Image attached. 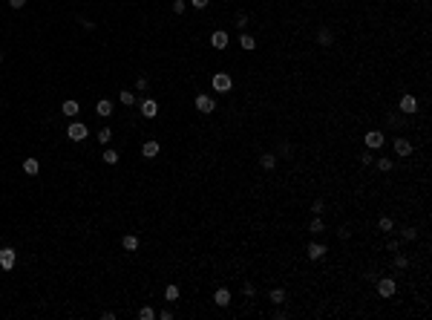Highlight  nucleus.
I'll use <instances>...</instances> for the list:
<instances>
[{
  "instance_id": "obj_1",
  "label": "nucleus",
  "mask_w": 432,
  "mask_h": 320,
  "mask_svg": "<svg viewBox=\"0 0 432 320\" xmlns=\"http://www.w3.org/2000/svg\"><path fill=\"white\" fill-rule=\"evenodd\" d=\"M375 294L381 297V300H392L395 294H398V277L389 271V274H381L378 280H375Z\"/></svg>"
},
{
  "instance_id": "obj_2",
  "label": "nucleus",
  "mask_w": 432,
  "mask_h": 320,
  "mask_svg": "<svg viewBox=\"0 0 432 320\" xmlns=\"http://www.w3.org/2000/svg\"><path fill=\"white\" fill-rule=\"evenodd\" d=\"M386 133H383L381 127H366L363 136H360V144H363L366 150H383L386 147Z\"/></svg>"
},
{
  "instance_id": "obj_3",
  "label": "nucleus",
  "mask_w": 432,
  "mask_h": 320,
  "mask_svg": "<svg viewBox=\"0 0 432 320\" xmlns=\"http://www.w3.org/2000/svg\"><path fill=\"white\" fill-rule=\"evenodd\" d=\"M395 107H398L400 116H418L421 113V98H418L415 92H400Z\"/></svg>"
},
{
  "instance_id": "obj_4",
  "label": "nucleus",
  "mask_w": 432,
  "mask_h": 320,
  "mask_svg": "<svg viewBox=\"0 0 432 320\" xmlns=\"http://www.w3.org/2000/svg\"><path fill=\"white\" fill-rule=\"evenodd\" d=\"M302 254H305L308 263H323V260L329 257V245H326V242H317V239H308L305 248H302Z\"/></svg>"
},
{
  "instance_id": "obj_5",
  "label": "nucleus",
  "mask_w": 432,
  "mask_h": 320,
  "mask_svg": "<svg viewBox=\"0 0 432 320\" xmlns=\"http://www.w3.org/2000/svg\"><path fill=\"white\" fill-rule=\"evenodd\" d=\"M314 41H317V46H323V49H334L337 46V35H334V29L329 23H320L314 29Z\"/></svg>"
},
{
  "instance_id": "obj_6",
  "label": "nucleus",
  "mask_w": 432,
  "mask_h": 320,
  "mask_svg": "<svg viewBox=\"0 0 432 320\" xmlns=\"http://www.w3.org/2000/svg\"><path fill=\"white\" fill-rule=\"evenodd\" d=\"M211 87H214V92H222V95H231V90H233V78H231V72H214L211 75Z\"/></svg>"
},
{
  "instance_id": "obj_7",
  "label": "nucleus",
  "mask_w": 432,
  "mask_h": 320,
  "mask_svg": "<svg viewBox=\"0 0 432 320\" xmlns=\"http://www.w3.org/2000/svg\"><path fill=\"white\" fill-rule=\"evenodd\" d=\"M392 150H395L398 159H409V156L415 153V141H412L409 136H395V138H392Z\"/></svg>"
},
{
  "instance_id": "obj_8",
  "label": "nucleus",
  "mask_w": 432,
  "mask_h": 320,
  "mask_svg": "<svg viewBox=\"0 0 432 320\" xmlns=\"http://www.w3.org/2000/svg\"><path fill=\"white\" fill-rule=\"evenodd\" d=\"M257 168L262 170V173H277V168H280L277 153H274V150H262L259 156H257Z\"/></svg>"
},
{
  "instance_id": "obj_9",
  "label": "nucleus",
  "mask_w": 432,
  "mask_h": 320,
  "mask_svg": "<svg viewBox=\"0 0 432 320\" xmlns=\"http://www.w3.org/2000/svg\"><path fill=\"white\" fill-rule=\"evenodd\" d=\"M305 234L311 236V239L329 234V222H326V217H311V219H308V225H305Z\"/></svg>"
},
{
  "instance_id": "obj_10",
  "label": "nucleus",
  "mask_w": 432,
  "mask_h": 320,
  "mask_svg": "<svg viewBox=\"0 0 432 320\" xmlns=\"http://www.w3.org/2000/svg\"><path fill=\"white\" fill-rule=\"evenodd\" d=\"M193 104H196V113H199V116H211V113H216V98H214V95H208V92H199Z\"/></svg>"
},
{
  "instance_id": "obj_11",
  "label": "nucleus",
  "mask_w": 432,
  "mask_h": 320,
  "mask_svg": "<svg viewBox=\"0 0 432 320\" xmlns=\"http://www.w3.org/2000/svg\"><path fill=\"white\" fill-rule=\"evenodd\" d=\"M268 303H271V309H277V306H288V288H285V286L268 288Z\"/></svg>"
},
{
  "instance_id": "obj_12",
  "label": "nucleus",
  "mask_w": 432,
  "mask_h": 320,
  "mask_svg": "<svg viewBox=\"0 0 432 320\" xmlns=\"http://www.w3.org/2000/svg\"><path fill=\"white\" fill-rule=\"evenodd\" d=\"M395 234H398L403 242H418V236L424 234V231H421L418 225H412V222H406V225H398V228H395Z\"/></svg>"
},
{
  "instance_id": "obj_13",
  "label": "nucleus",
  "mask_w": 432,
  "mask_h": 320,
  "mask_svg": "<svg viewBox=\"0 0 432 320\" xmlns=\"http://www.w3.org/2000/svg\"><path fill=\"white\" fill-rule=\"evenodd\" d=\"M15 266H17V251L9 248V245H3L0 248V271H12Z\"/></svg>"
},
{
  "instance_id": "obj_14",
  "label": "nucleus",
  "mask_w": 432,
  "mask_h": 320,
  "mask_svg": "<svg viewBox=\"0 0 432 320\" xmlns=\"http://www.w3.org/2000/svg\"><path fill=\"white\" fill-rule=\"evenodd\" d=\"M211 46H214L216 52H225L228 46H231V35L225 32V29H214V32H211Z\"/></svg>"
},
{
  "instance_id": "obj_15",
  "label": "nucleus",
  "mask_w": 432,
  "mask_h": 320,
  "mask_svg": "<svg viewBox=\"0 0 432 320\" xmlns=\"http://www.w3.org/2000/svg\"><path fill=\"white\" fill-rule=\"evenodd\" d=\"M231 303H233L231 288H228V286H219L214 291V306H216V309H231Z\"/></svg>"
},
{
  "instance_id": "obj_16",
  "label": "nucleus",
  "mask_w": 432,
  "mask_h": 320,
  "mask_svg": "<svg viewBox=\"0 0 432 320\" xmlns=\"http://www.w3.org/2000/svg\"><path fill=\"white\" fill-rule=\"evenodd\" d=\"M86 136H89V130H86L84 121H69V127H67V138H69V141H84Z\"/></svg>"
},
{
  "instance_id": "obj_17",
  "label": "nucleus",
  "mask_w": 432,
  "mask_h": 320,
  "mask_svg": "<svg viewBox=\"0 0 432 320\" xmlns=\"http://www.w3.org/2000/svg\"><path fill=\"white\" fill-rule=\"evenodd\" d=\"M162 153V144H159V138H147L144 144H141V156L144 159H156Z\"/></svg>"
},
{
  "instance_id": "obj_18",
  "label": "nucleus",
  "mask_w": 432,
  "mask_h": 320,
  "mask_svg": "<svg viewBox=\"0 0 432 320\" xmlns=\"http://www.w3.org/2000/svg\"><path fill=\"white\" fill-rule=\"evenodd\" d=\"M375 170H378V173H395V170H398V162H392L389 156H378V159H375Z\"/></svg>"
},
{
  "instance_id": "obj_19",
  "label": "nucleus",
  "mask_w": 432,
  "mask_h": 320,
  "mask_svg": "<svg viewBox=\"0 0 432 320\" xmlns=\"http://www.w3.org/2000/svg\"><path fill=\"white\" fill-rule=\"evenodd\" d=\"M156 116H159V101L156 98H144L141 101V118L150 121V118H156Z\"/></svg>"
},
{
  "instance_id": "obj_20",
  "label": "nucleus",
  "mask_w": 432,
  "mask_h": 320,
  "mask_svg": "<svg viewBox=\"0 0 432 320\" xmlns=\"http://www.w3.org/2000/svg\"><path fill=\"white\" fill-rule=\"evenodd\" d=\"M257 46H259V44H257V38H254V35H251V32H239V49H245V52H254V49H257Z\"/></svg>"
},
{
  "instance_id": "obj_21",
  "label": "nucleus",
  "mask_w": 432,
  "mask_h": 320,
  "mask_svg": "<svg viewBox=\"0 0 432 320\" xmlns=\"http://www.w3.org/2000/svg\"><path fill=\"white\" fill-rule=\"evenodd\" d=\"M138 245H141V239H138L135 234H124V236H121V248H124V251L133 254V251H138Z\"/></svg>"
},
{
  "instance_id": "obj_22",
  "label": "nucleus",
  "mask_w": 432,
  "mask_h": 320,
  "mask_svg": "<svg viewBox=\"0 0 432 320\" xmlns=\"http://www.w3.org/2000/svg\"><path fill=\"white\" fill-rule=\"evenodd\" d=\"M95 116H98V118H110V116H113V101H110V98H101V101L95 104Z\"/></svg>"
},
{
  "instance_id": "obj_23",
  "label": "nucleus",
  "mask_w": 432,
  "mask_h": 320,
  "mask_svg": "<svg viewBox=\"0 0 432 320\" xmlns=\"http://www.w3.org/2000/svg\"><path fill=\"white\" fill-rule=\"evenodd\" d=\"M61 113H64V116H69V118L78 116V113H81V104L75 101V98H67V101L61 104Z\"/></svg>"
},
{
  "instance_id": "obj_24",
  "label": "nucleus",
  "mask_w": 432,
  "mask_h": 320,
  "mask_svg": "<svg viewBox=\"0 0 432 320\" xmlns=\"http://www.w3.org/2000/svg\"><path fill=\"white\" fill-rule=\"evenodd\" d=\"M23 173H26V176H38V173H41V162H38L35 156L23 159Z\"/></svg>"
},
{
  "instance_id": "obj_25",
  "label": "nucleus",
  "mask_w": 432,
  "mask_h": 320,
  "mask_svg": "<svg viewBox=\"0 0 432 320\" xmlns=\"http://www.w3.org/2000/svg\"><path fill=\"white\" fill-rule=\"evenodd\" d=\"M251 17H254L251 12H236V17H233V26H236L239 32H245V29H248V23H251Z\"/></svg>"
},
{
  "instance_id": "obj_26",
  "label": "nucleus",
  "mask_w": 432,
  "mask_h": 320,
  "mask_svg": "<svg viewBox=\"0 0 432 320\" xmlns=\"http://www.w3.org/2000/svg\"><path fill=\"white\" fill-rule=\"evenodd\" d=\"M179 297H182V288L176 286V283H170V286L165 288V300H167V303H176Z\"/></svg>"
},
{
  "instance_id": "obj_27",
  "label": "nucleus",
  "mask_w": 432,
  "mask_h": 320,
  "mask_svg": "<svg viewBox=\"0 0 432 320\" xmlns=\"http://www.w3.org/2000/svg\"><path fill=\"white\" fill-rule=\"evenodd\" d=\"M118 101L124 104V107H133V104H135V92H130V90H121V92H118Z\"/></svg>"
},
{
  "instance_id": "obj_28",
  "label": "nucleus",
  "mask_w": 432,
  "mask_h": 320,
  "mask_svg": "<svg viewBox=\"0 0 432 320\" xmlns=\"http://www.w3.org/2000/svg\"><path fill=\"white\" fill-rule=\"evenodd\" d=\"M95 141H98V144H110V141H113V130H110V127H101L98 136H95Z\"/></svg>"
},
{
  "instance_id": "obj_29",
  "label": "nucleus",
  "mask_w": 432,
  "mask_h": 320,
  "mask_svg": "<svg viewBox=\"0 0 432 320\" xmlns=\"http://www.w3.org/2000/svg\"><path fill=\"white\" fill-rule=\"evenodd\" d=\"M101 159H104V165H118V153L113 147H107V150L101 153Z\"/></svg>"
},
{
  "instance_id": "obj_30",
  "label": "nucleus",
  "mask_w": 432,
  "mask_h": 320,
  "mask_svg": "<svg viewBox=\"0 0 432 320\" xmlns=\"http://www.w3.org/2000/svg\"><path fill=\"white\" fill-rule=\"evenodd\" d=\"M135 90H138V92H147V90H150V78H147V75H135Z\"/></svg>"
},
{
  "instance_id": "obj_31",
  "label": "nucleus",
  "mask_w": 432,
  "mask_h": 320,
  "mask_svg": "<svg viewBox=\"0 0 432 320\" xmlns=\"http://www.w3.org/2000/svg\"><path fill=\"white\" fill-rule=\"evenodd\" d=\"M138 320H156V309L141 306V309H138Z\"/></svg>"
},
{
  "instance_id": "obj_32",
  "label": "nucleus",
  "mask_w": 432,
  "mask_h": 320,
  "mask_svg": "<svg viewBox=\"0 0 432 320\" xmlns=\"http://www.w3.org/2000/svg\"><path fill=\"white\" fill-rule=\"evenodd\" d=\"M187 9V0H173V15H184Z\"/></svg>"
},
{
  "instance_id": "obj_33",
  "label": "nucleus",
  "mask_w": 432,
  "mask_h": 320,
  "mask_svg": "<svg viewBox=\"0 0 432 320\" xmlns=\"http://www.w3.org/2000/svg\"><path fill=\"white\" fill-rule=\"evenodd\" d=\"M187 3H190L193 9H199V12H202V9H208V6H211V0H187Z\"/></svg>"
},
{
  "instance_id": "obj_34",
  "label": "nucleus",
  "mask_w": 432,
  "mask_h": 320,
  "mask_svg": "<svg viewBox=\"0 0 432 320\" xmlns=\"http://www.w3.org/2000/svg\"><path fill=\"white\" fill-rule=\"evenodd\" d=\"M156 318H162V320H173V312H170V309H162V312H159Z\"/></svg>"
},
{
  "instance_id": "obj_35",
  "label": "nucleus",
  "mask_w": 432,
  "mask_h": 320,
  "mask_svg": "<svg viewBox=\"0 0 432 320\" xmlns=\"http://www.w3.org/2000/svg\"><path fill=\"white\" fill-rule=\"evenodd\" d=\"M9 6H12V9H23V6H26V0H9Z\"/></svg>"
},
{
  "instance_id": "obj_36",
  "label": "nucleus",
  "mask_w": 432,
  "mask_h": 320,
  "mask_svg": "<svg viewBox=\"0 0 432 320\" xmlns=\"http://www.w3.org/2000/svg\"><path fill=\"white\" fill-rule=\"evenodd\" d=\"M101 318H104V320H116V312H110V309H107V312H101Z\"/></svg>"
},
{
  "instance_id": "obj_37",
  "label": "nucleus",
  "mask_w": 432,
  "mask_h": 320,
  "mask_svg": "<svg viewBox=\"0 0 432 320\" xmlns=\"http://www.w3.org/2000/svg\"><path fill=\"white\" fill-rule=\"evenodd\" d=\"M0 64H3V52H0Z\"/></svg>"
}]
</instances>
